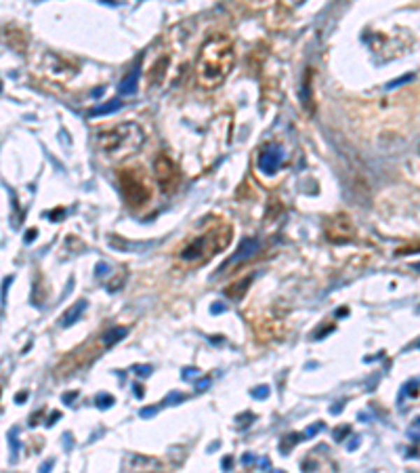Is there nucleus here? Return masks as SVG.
Instances as JSON below:
<instances>
[{
  "label": "nucleus",
  "mask_w": 420,
  "mask_h": 473,
  "mask_svg": "<svg viewBox=\"0 0 420 473\" xmlns=\"http://www.w3.org/2000/svg\"><path fill=\"white\" fill-rule=\"evenodd\" d=\"M233 64H236V51H233L231 38L225 34H217V36L208 38L202 45L198 64H196L198 82L204 89L221 87L227 80V76L231 74Z\"/></svg>",
  "instance_id": "f257e3e1"
},
{
  "label": "nucleus",
  "mask_w": 420,
  "mask_h": 473,
  "mask_svg": "<svg viewBox=\"0 0 420 473\" xmlns=\"http://www.w3.org/2000/svg\"><path fill=\"white\" fill-rule=\"evenodd\" d=\"M145 141V131L135 122H122L97 133V150L110 160H122L135 154Z\"/></svg>",
  "instance_id": "f03ea898"
},
{
  "label": "nucleus",
  "mask_w": 420,
  "mask_h": 473,
  "mask_svg": "<svg viewBox=\"0 0 420 473\" xmlns=\"http://www.w3.org/2000/svg\"><path fill=\"white\" fill-rule=\"evenodd\" d=\"M231 242V227L229 225H221L200 238H196L191 245H187L183 251H181V259L187 261V263H202L206 261L208 257L225 251Z\"/></svg>",
  "instance_id": "7ed1b4c3"
},
{
  "label": "nucleus",
  "mask_w": 420,
  "mask_h": 473,
  "mask_svg": "<svg viewBox=\"0 0 420 473\" xmlns=\"http://www.w3.org/2000/svg\"><path fill=\"white\" fill-rule=\"evenodd\" d=\"M118 183H120L122 196H124V200H126L129 206L139 208V206H143V204L150 202V198H152V185H150V179L145 177V173L139 166L122 168L118 173Z\"/></svg>",
  "instance_id": "20e7f679"
},
{
  "label": "nucleus",
  "mask_w": 420,
  "mask_h": 473,
  "mask_svg": "<svg viewBox=\"0 0 420 473\" xmlns=\"http://www.w3.org/2000/svg\"><path fill=\"white\" fill-rule=\"evenodd\" d=\"M154 175H156V181L162 187V191L171 194V191H175L179 187V181H181L179 168H177V164L168 156L156 158V162H154Z\"/></svg>",
  "instance_id": "39448f33"
},
{
  "label": "nucleus",
  "mask_w": 420,
  "mask_h": 473,
  "mask_svg": "<svg viewBox=\"0 0 420 473\" xmlns=\"http://www.w3.org/2000/svg\"><path fill=\"white\" fill-rule=\"evenodd\" d=\"M326 238L334 245L351 242L355 238V227H353L351 219L347 214L332 217L326 225Z\"/></svg>",
  "instance_id": "423d86ee"
},
{
  "label": "nucleus",
  "mask_w": 420,
  "mask_h": 473,
  "mask_svg": "<svg viewBox=\"0 0 420 473\" xmlns=\"http://www.w3.org/2000/svg\"><path fill=\"white\" fill-rule=\"evenodd\" d=\"M282 164H284V152H282V147H277V145L265 147V150L261 152V156H259V166H261V170L267 173V175L275 173Z\"/></svg>",
  "instance_id": "0eeeda50"
},
{
  "label": "nucleus",
  "mask_w": 420,
  "mask_h": 473,
  "mask_svg": "<svg viewBox=\"0 0 420 473\" xmlns=\"http://www.w3.org/2000/svg\"><path fill=\"white\" fill-rule=\"evenodd\" d=\"M254 253H259V242L254 240V238H248V240H244L242 245H240V249H238V253L225 263V270H227V265H233V263H240V261H246V259H250V257H254Z\"/></svg>",
  "instance_id": "6e6552de"
},
{
  "label": "nucleus",
  "mask_w": 420,
  "mask_h": 473,
  "mask_svg": "<svg viewBox=\"0 0 420 473\" xmlns=\"http://www.w3.org/2000/svg\"><path fill=\"white\" fill-rule=\"evenodd\" d=\"M137 82H139V68H135V70L120 82V93H122V95H135V93H137Z\"/></svg>",
  "instance_id": "1a4fd4ad"
},
{
  "label": "nucleus",
  "mask_w": 420,
  "mask_h": 473,
  "mask_svg": "<svg viewBox=\"0 0 420 473\" xmlns=\"http://www.w3.org/2000/svg\"><path fill=\"white\" fill-rule=\"evenodd\" d=\"M85 310H87V303H85V301H80L78 305H74V307L64 316V326H72V324L80 318V314H82Z\"/></svg>",
  "instance_id": "9d476101"
},
{
  "label": "nucleus",
  "mask_w": 420,
  "mask_h": 473,
  "mask_svg": "<svg viewBox=\"0 0 420 473\" xmlns=\"http://www.w3.org/2000/svg\"><path fill=\"white\" fill-rule=\"evenodd\" d=\"M122 337H126V328H122V326H120V328L110 330V333L106 335V339H103V341H106V345H114V343H118Z\"/></svg>",
  "instance_id": "9b49d317"
},
{
  "label": "nucleus",
  "mask_w": 420,
  "mask_h": 473,
  "mask_svg": "<svg viewBox=\"0 0 420 473\" xmlns=\"http://www.w3.org/2000/svg\"><path fill=\"white\" fill-rule=\"evenodd\" d=\"M120 108V103L116 101V103H108V105H103V108H97L93 114H108V112H116Z\"/></svg>",
  "instance_id": "f8f14e48"
}]
</instances>
